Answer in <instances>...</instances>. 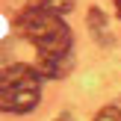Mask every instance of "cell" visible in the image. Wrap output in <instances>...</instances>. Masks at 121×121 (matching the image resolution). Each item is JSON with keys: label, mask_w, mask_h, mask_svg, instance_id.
Returning a JSON list of instances; mask_svg holds the SVG:
<instances>
[{"label": "cell", "mask_w": 121, "mask_h": 121, "mask_svg": "<svg viewBox=\"0 0 121 121\" xmlns=\"http://www.w3.org/2000/svg\"><path fill=\"white\" fill-rule=\"evenodd\" d=\"M18 30L39 50V59H35V74L39 77H62L71 68V62H68L71 30L62 21V15L27 6L18 18Z\"/></svg>", "instance_id": "1"}, {"label": "cell", "mask_w": 121, "mask_h": 121, "mask_svg": "<svg viewBox=\"0 0 121 121\" xmlns=\"http://www.w3.org/2000/svg\"><path fill=\"white\" fill-rule=\"evenodd\" d=\"M41 98V77L30 65H0V109L30 112Z\"/></svg>", "instance_id": "2"}, {"label": "cell", "mask_w": 121, "mask_h": 121, "mask_svg": "<svg viewBox=\"0 0 121 121\" xmlns=\"http://www.w3.org/2000/svg\"><path fill=\"white\" fill-rule=\"evenodd\" d=\"M27 6H33V9H44V12H56V15H62V12L71 9V0H30Z\"/></svg>", "instance_id": "3"}, {"label": "cell", "mask_w": 121, "mask_h": 121, "mask_svg": "<svg viewBox=\"0 0 121 121\" xmlns=\"http://www.w3.org/2000/svg\"><path fill=\"white\" fill-rule=\"evenodd\" d=\"M95 121H121V109H115V106H104V109L95 115Z\"/></svg>", "instance_id": "4"}, {"label": "cell", "mask_w": 121, "mask_h": 121, "mask_svg": "<svg viewBox=\"0 0 121 121\" xmlns=\"http://www.w3.org/2000/svg\"><path fill=\"white\" fill-rule=\"evenodd\" d=\"M115 12H118V18H121V0H115Z\"/></svg>", "instance_id": "5"}, {"label": "cell", "mask_w": 121, "mask_h": 121, "mask_svg": "<svg viewBox=\"0 0 121 121\" xmlns=\"http://www.w3.org/2000/svg\"><path fill=\"white\" fill-rule=\"evenodd\" d=\"M56 121H71V118H68V115H59V118H56Z\"/></svg>", "instance_id": "6"}]
</instances>
